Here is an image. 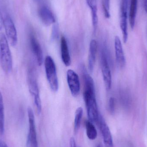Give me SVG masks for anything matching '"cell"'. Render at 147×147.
<instances>
[{
  "label": "cell",
  "instance_id": "22",
  "mask_svg": "<svg viewBox=\"0 0 147 147\" xmlns=\"http://www.w3.org/2000/svg\"><path fill=\"white\" fill-rule=\"evenodd\" d=\"M59 30L58 25L57 24H54L53 26L52 31L51 39L52 40H54L57 38L59 36Z\"/></svg>",
  "mask_w": 147,
  "mask_h": 147
},
{
  "label": "cell",
  "instance_id": "18",
  "mask_svg": "<svg viewBox=\"0 0 147 147\" xmlns=\"http://www.w3.org/2000/svg\"><path fill=\"white\" fill-rule=\"evenodd\" d=\"M86 134L87 137L91 140H94L97 136V132L92 122L90 121H86L85 122Z\"/></svg>",
  "mask_w": 147,
  "mask_h": 147
},
{
  "label": "cell",
  "instance_id": "19",
  "mask_svg": "<svg viewBox=\"0 0 147 147\" xmlns=\"http://www.w3.org/2000/svg\"><path fill=\"white\" fill-rule=\"evenodd\" d=\"M5 115L4 107L2 94L0 91V134L2 135L4 132Z\"/></svg>",
  "mask_w": 147,
  "mask_h": 147
},
{
  "label": "cell",
  "instance_id": "9",
  "mask_svg": "<svg viewBox=\"0 0 147 147\" xmlns=\"http://www.w3.org/2000/svg\"><path fill=\"white\" fill-rule=\"evenodd\" d=\"M67 80L71 95L77 97L80 91V83L78 74L73 70L69 69L67 72Z\"/></svg>",
  "mask_w": 147,
  "mask_h": 147
},
{
  "label": "cell",
  "instance_id": "2",
  "mask_svg": "<svg viewBox=\"0 0 147 147\" xmlns=\"http://www.w3.org/2000/svg\"><path fill=\"white\" fill-rule=\"evenodd\" d=\"M84 98L89 121L97 123L100 114L96 100L95 89H84Z\"/></svg>",
  "mask_w": 147,
  "mask_h": 147
},
{
  "label": "cell",
  "instance_id": "28",
  "mask_svg": "<svg viewBox=\"0 0 147 147\" xmlns=\"http://www.w3.org/2000/svg\"><path fill=\"white\" fill-rule=\"evenodd\" d=\"M97 147H101V146H100V145H98V146Z\"/></svg>",
  "mask_w": 147,
  "mask_h": 147
},
{
  "label": "cell",
  "instance_id": "11",
  "mask_svg": "<svg viewBox=\"0 0 147 147\" xmlns=\"http://www.w3.org/2000/svg\"><path fill=\"white\" fill-rule=\"evenodd\" d=\"M115 52L117 63L120 68H123L126 65V59L120 38L116 36L115 40Z\"/></svg>",
  "mask_w": 147,
  "mask_h": 147
},
{
  "label": "cell",
  "instance_id": "8",
  "mask_svg": "<svg viewBox=\"0 0 147 147\" xmlns=\"http://www.w3.org/2000/svg\"><path fill=\"white\" fill-rule=\"evenodd\" d=\"M128 0H121L120 14V27L123 34V42L126 43L128 40L127 32Z\"/></svg>",
  "mask_w": 147,
  "mask_h": 147
},
{
  "label": "cell",
  "instance_id": "24",
  "mask_svg": "<svg viewBox=\"0 0 147 147\" xmlns=\"http://www.w3.org/2000/svg\"><path fill=\"white\" fill-rule=\"evenodd\" d=\"M70 147H77L76 142L73 137L71 138L70 140Z\"/></svg>",
  "mask_w": 147,
  "mask_h": 147
},
{
  "label": "cell",
  "instance_id": "4",
  "mask_svg": "<svg viewBox=\"0 0 147 147\" xmlns=\"http://www.w3.org/2000/svg\"><path fill=\"white\" fill-rule=\"evenodd\" d=\"M28 82L29 91L33 98L34 105L37 109V112L39 114H40L42 110V105L40 96L39 90L36 76L32 69H30L28 71Z\"/></svg>",
  "mask_w": 147,
  "mask_h": 147
},
{
  "label": "cell",
  "instance_id": "27",
  "mask_svg": "<svg viewBox=\"0 0 147 147\" xmlns=\"http://www.w3.org/2000/svg\"><path fill=\"white\" fill-rule=\"evenodd\" d=\"M144 8H145V11L147 13V0H145V2H144Z\"/></svg>",
  "mask_w": 147,
  "mask_h": 147
},
{
  "label": "cell",
  "instance_id": "17",
  "mask_svg": "<svg viewBox=\"0 0 147 147\" xmlns=\"http://www.w3.org/2000/svg\"><path fill=\"white\" fill-rule=\"evenodd\" d=\"M138 0H131L129 13V21L132 29L134 28L137 13Z\"/></svg>",
  "mask_w": 147,
  "mask_h": 147
},
{
  "label": "cell",
  "instance_id": "23",
  "mask_svg": "<svg viewBox=\"0 0 147 147\" xmlns=\"http://www.w3.org/2000/svg\"><path fill=\"white\" fill-rule=\"evenodd\" d=\"M115 100L113 97H111L109 100V109L111 114H113L115 111Z\"/></svg>",
  "mask_w": 147,
  "mask_h": 147
},
{
  "label": "cell",
  "instance_id": "13",
  "mask_svg": "<svg viewBox=\"0 0 147 147\" xmlns=\"http://www.w3.org/2000/svg\"><path fill=\"white\" fill-rule=\"evenodd\" d=\"M39 16L42 22L49 26L56 22V18L53 12L46 6H42L39 9Z\"/></svg>",
  "mask_w": 147,
  "mask_h": 147
},
{
  "label": "cell",
  "instance_id": "6",
  "mask_svg": "<svg viewBox=\"0 0 147 147\" xmlns=\"http://www.w3.org/2000/svg\"><path fill=\"white\" fill-rule=\"evenodd\" d=\"M101 66L105 88L107 90H109L111 88L112 78L107 55L105 49L104 48L102 49L101 52Z\"/></svg>",
  "mask_w": 147,
  "mask_h": 147
},
{
  "label": "cell",
  "instance_id": "5",
  "mask_svg": "<svg viewBox=\"0 0 147 147\" xmlns=\"http://www.w3.org/2000/svg\"><path fill=\"white\" fill-rule=\"evenodd\" d=\"M3 23L9 43L12 47L16 46L18 42L17 31L11 17L8 15H5L3 18Z\"/></svg>",
  "mask_w": 147,
  "mask_h": 147
},
{
  "label": "cell",
  "instance_id": "25",
  "mask_svg": "<svg viewBox=\"0 0 147 147\" xmlns=\"http://www.w3.org/2000/svg\"><path fill=\"white\" fill-rule=\"evenodd\" d=\"M3 26V23L2 16L1 14L0 13V30H1Z\"/></svg>",
  "mask_w": 147,
  "mask_h": 147
},
{
  "label": "cell",
  "instance_id": "21",
  "mask_svg": "<svg viewBox=\"0 0 147 147\" xmlns=\"http://www.w3.org/2000/svg\"><path fill=\"white\" fill-rule=\"evenodd\" d=\"M104 13L105 17L110 18V0H101Z\"/></svg>",
  "mask_w": 147,
  "mask_h": 147
},
{
  "label": "cell",
  "instance_id": "1",
  "mask_svg": "<svg viewBox=\"0 0 147 147\" xmlns=\"http://www.w3.org/2000/svg\"><path fill=\"white\" fill-rule=\"evenodd\" d=\"M0 63L5 73L11 72L13 68V58L8 41L3 33L0 34Z\"/></svg>",
  "mask_w": 147,
  "mask_h": 147
},
{
  "label": "cell",
  "instance_id": "12",
  "mask_svg": "<svg viewBox=\"0 0 147 147\" xmlns=\"http://www.w3.org/2000/svg\"><path fill=\"white\" fill-rule=\"evenodd\" d=\"M30 46L39 66H41L43 62V54L41 46L35 36L31 34L30 38Z\"/></svg>",
  "mask_w": 147,
  "mask_h": 147
},
{
  "label": "cell",
  "instance_id": "26",
  "mask_svg": "<svg viewBox=\"0 0 147 147\" xmlns=\"http://www.w3.org/2000/svg\"><path fill=\"white\" fill-rule=\"evenodd\" d=\"M0 147H8V146L4 142L0 140Z\"/></svg>",
  "mask_w": 147,
  "mask_h": 147
},
{
  "label": "cell",
  "instance_id": "14",
  "mask_svg": "<svg viewBox=\"0 0 147 147\" xmlns=\"http://www.w3.org/2000/svg\"><path fill=\"white\" fill-rule=\"evenodd\" d=\"M97 51V43L95 40H92L90 43L88 56V69L90 72L94 69Z\"/></svg>",
  "mask_w": 147,
  "mask_h": 147
},
{
  "label": "cell",
  "instance_id": "3",
  "mask_svg": "<svg viewBox=\"0 0 147 147\" xmlns=\"http://www.w3.org/2000/svg\"><path fill=\"white\" fill-rule=\"evenodd\" d=\"M45 67L47 81L52 90L57 92L59 89V81L56 65L52 58L50 56L46 57Z\"/></svg>",
  "mask_w": 147,
  "mask_h": 147
},
{
  "label": "cell",
  "instance_id": "20",
  "mask_svg": "<svg viewBox=\"0 0 147 147\" xmlns=\"http://www.w3.org/2000/svg\"><path fill=\"white\" fill-rule=\"evenodd\" d=\"M83 113V110L81 107L78 108L75 111L74 121V132L75 134L78 133L80 128Z\"/></svg>",
  "mask_w": 147,
  "mask_h": 147
},
{
  "label": "cell",
  "instance_id": "7",
  "mask_svg": "<svg viewBox=\"0 0 147 147\" xmlns=\"http://www.w3.org/2000/svg\"><path fill=\"white\" fill-rule=\"evenodd\" d=\"M29 130L28 136V143L30 147H38L35 126V118L32 108H28Z\"/></svg>",
  "mask_w": 147,
  "mask_h": 147
},
{
  "label": "cell",
  "instance_id": "16",
  "mask_svg": "<svg viewBox=\"0 0 147 147\" xmlns=\"http://www.w3.org/2000/svg\"><path fill=\"white\" fill-rule=\"evenodd\" d=\"M86 2L90 9L91 10L93 33L95 34L97 28L98 24L96 1V0H86Z\"/></svg>",
  "mask_w": 147,
  "mask_h": 147
},
{
  "label": "cell",
  "instance_id": "10",
  "mask_svg": "<svg viewBox=\"0 0 147 147\" xmlns=\"http://www.w3.org/2000/svg\"><path fill=\"white\" fill-rule=\"evenodd\" d=\"M97 123L102 134L104 143L107 147H113V139L110 130L105 120L101 115H99Z\"/></svg>",
  "mask_w": 147,
  "mask_h": 147
},
{
  "label": "cell",
  "instance_id": "15",
  "mask_svg": "<svg viewBox=\"0 0 147 147\" xmlns=\"http://www.w3.org/2000/svg\"><path fill=\"white\" fill-rule=\"evenodd\" d=\"M61 55L62 61L65 65L69 66L71 63V59L66 39L62 36L61 39Z\"/></svg>",
  "mask_w": 147,
  "mask_h": 147
}]
</instances>
